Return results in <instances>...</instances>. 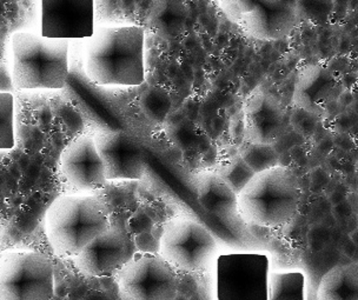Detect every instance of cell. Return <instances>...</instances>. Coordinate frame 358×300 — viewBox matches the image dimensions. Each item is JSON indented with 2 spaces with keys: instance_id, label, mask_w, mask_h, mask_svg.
Returning <instances> with one entry per match:
<instances>
[{
  "instance_id": "21",
  "label": "cell",
  "mask_w": 358,
  "mask_h": 300,
  "mask_svg": "<svg viewBox=\"0 0 358 300\" xmlns=\"http://www.w3.org/2000/svg\"><path fill=\"white\" fill-rule=\"evenodd\" d=\"M15 99L11 92H0V150L15 148Z\"/></svg>"
},
{
  "instance_id": "31",
  "label": "cell",
  "mask_w": 358,
  "mask_h": 300,
  "mask_svg": "<svg viewBox=\"0 0 358 300\" xmlns=\"http://www.w3.org/2000/svg\"><path fill=\"white\" fill-rule=\"evenodd\" d=\"M175 300H189V299H187V298H185V297L182 296V294H179V293H178V296L176 297Z\"/></svg>"
},
{
  "instance_id": "7",
  "label": "cell",
  "mask_w": 358,
  "mask_h": 300,
  "mask_svg": "<svg viewBox=\"0 0 358 300\" xmlns=\"http://www.w3.org/2000/svg\"><path fill=\"white\" fill-rule=\"evenodd\" d=\"M55 266L36 251H8L0 256V300H53Z\"/></svg>"
},
{
  "instance_id": "2",
  "label": "cell",
  "mask_w": 358,
  "mask_h": 300,
  "mask_svg": "<svg viewBox=\"0 0 358 300\" xmlns=\"http://www.w3.org/2000/svg\"><path fill=\"white\" fill-rule=\"evenodd\" d=\"M103 200L90 193L64 194L45 213V234L53 252L73 258L111 227Z\"/></svg>"
},
{
  "instance_id": "32",
  "label": "cell",
  "mask_w": 358,
  "mask_h": 300,
  "mask_svg": "<svg viewBox=\"0 0 358 300\" xmlns=\"http://www.w3.org/2000/svg\"><path fill=\"white\" fill-rule=\"evenodd\" d=\"M357 264H358V262H357Z\"/></svg>"
},
{
  "instance_id": "20",
  "label": "cell",
  "mask_w": 358,
  "mask_h": 300,
  "mask_svg": "<svg viewBox=\"0 0 358 300\" xmlns=\"http://www.w3.org/2000/svg\"><path fill=\"white\" fill-rule=\"evenodd\" d=\"M216 172L234 190L236 194H238L256 174L238 152L227 157V159L223 160L220 166L217 167Z\"/></svg>"
},
{
  "instance_id": "19",
  "label": "cell",
  "mask_w": 358,
  "mask_h": 300,
  "mask_svg": "<svg viewBox=\"0 0 358 300\" xmlns=\"http://www.w3.org/2000/svg\"><path fill=\"white\" fill-rule=\"evenodd\" d=\"M238 153L255 173H259L280 165V155L271 144H255L249 141H242Z\"/></svg>"
},
{
  "instance_id": "9",
  "label": "cell",
  "mask_w": 358,
  "mask_h": 300,
  "mask_svg": "<svg viewBox=\"0 0 358 300\" xmlns=\"http://www.w3.org/2000/svg\"><path fill=\"white\" fill-rule=\"evenodd\" d=\"M268 276L266 255H222L217 259V300H268Z\"/></svg>"
},
{
  "instance_id": "8",
  "label": "cell",
  "mask_w": 358,
  "mask_h": 300,
  "mask_svg": "<svg viewBox=\"0 0 358 300\" xmlns=\"http://www.w3.org/2000/svg\"><path fill=\"white\" fill-rule=\"evenodd\" d=\"M116 276L122 300H175L178 296L177 271L159 255L136 252Z\"/></svg>"
},
{
  "instance_id": "11",
  "label": "cell",
  "mask_w": 358,
  "mask_h": 300,
  "mask_svg": "<svg viewBox=\"0 0 358 300\" xmlns=\"http://www.w3.org/2000/svg\"><path fill=\"white\" fill-rule=\"evenodd\" d=\"M60 171L64 179L79 193H91L108 185L104 164L94 138L80 134L64 148L60 155Z\"/></svg>"
},
{
  "instance_id": "29",
  "label": "cell",
  "mask_w": 358,
  "mask_h": 300,
  "mask_svg": "<svg viewBox=\"0 0 358 300\" xmlns=\"http://www.w3.org/2000/svg\"><path fill=\"white\" fill-rule=\"evenodd\" d=\"M348 203L350 204L352 212L355 215H358V194L357 193L351 192L347 196Z\"/></svg>"
},
{
  "instance_id": "13",
  "label": "cell",
  "mask_w": 358,
  "mask_h": 300,
  "mask_svg": "<svg viewBox=\"0 0 358 300\" xmlns=\"http://www.w3.org/2000/svg\"><path fill=\"white\" fill-rule=\"evenodd\" d=\"M94 30V0H41V36L89 39Z\"/></svg>"
},
{
  "instance_id": "23",
  "label": "cell",
  "mask_w": 358,
  "mask_h": 300,
  "mask_svg": "<svg viewBox=\"0 0 358 300\" xmlns=\"http://www.w3.org/2000/svg\"><path fill=\"white\" fill-rule=\"evenodd\" d=\"M155 222L144 210L134 212L127 222V231L131 236H137L144 232H152L155 230Z\"/></svg>"
},
{
  "instance_id": "22",
  "label": "cell",
  "mask_w": 358,
  "mask_h": 300,
  "mask_svg": "<svg viewBox=\"0 0 358 300\" xmlns=\"http://www.w3.org/2000/svg\"><path fill=\"white\" fill-rule=\"evenodd\" d=\"M170 105L166 93L162 92L159 89H149L143 96V111L152 122H163L168 115Z\"/></svg>"
},
{
  "instance_id": "18",
  "label": "cell",
  "mask_w": 358,
  "mask_h": 300,
  "mask_svg": "<svg viewBox=\"0 0 358 300\" xmlns=\"http://www.w3.org/2000/svg\"><path fill=\"white\" fill-rule=\"evenodd\" d=\"M306 277L302 272L268 276V300H306Z\"/></svg>"
},
{
  "instance_id": "4",
  "label": "cell",
  "mask_w": 358,
  "mask_h": 300,
  "mask_svg": "<svg viewBox=\"0 0 358 300\" xmlns=\"http://www.w3.org/2000/svg\"><path fill=\"white\" fill-rule=\"evenodd\" d=\"M69 41L17 32L12 37L13 86L63 89L69 76Z\"/></svg>"
},
{
  "instance_id": "16",
  "label": "cell",
  "mask_w": 358,
  "mask_h": 300,
  "mask_svg": "<svg viewBox=\"0 0 358 300\" xmlns=\"http://www.w3.org/2000/svg\"><path fill=\"white\" fill-rule=\"evenodd\" d=\"M194 179L201 208L223 218L238 215L237 194L216 171H201Z\"/></svg>"
},
{
  "instance_id": "12",
  "label": "cell",
  "mask_w": 358,
  "mask_h": 300,
  "mask_svg": "<svg viewBox=\"0 0 358 300\" xmlns=\"http://www.w3.org/2000/svg\"><path fill=\"white\" fill-rule=\"evenodd\" d=\"M130 253L129 232L112 224L72 259L79 273L89 278H103L117 274L134 256Z\"/></svg>"
},
{
  "instance_id": "28",
  "label": "cell",
  "mask_w": 358,
  "mask_h": 300,
  "mask_svg": "<svg viewBox=\"0 0 358 300\" xmlns=\"http://www.w3.org/2000/svg\"><path fill=\"white\" fill-rule=\"evenodd\" d=\"M357 251V246L354 244V241H351V239H349V241L344 243L343 253L345 256L349 257V258H354V257L356 256Z\"/></svg>"
},
{
  "instance_id": "5",
  "label": "cell",
  "mask_w": 358,
  "mask_h": 300,
  "mask_svg": "<svg viewBox=\"0 0 358 300\" xmlns=\"http://www.w3.org/2000/svg\"><path fill=\"white\" fill-rule=\"evenodd\" d=\"M230 22L256 41L289 37L302 17L299 0H220Z\"/></svg>"
},
{
  "instance_id": "24",
  "label": "cell",
  "mask_w": 358,
  "mask_h": 300,
  "mask_svg": "<svg viewBox=\"0 0 358 300\" xmlns=\"http://www.w3.org/2000/svg\"><path fill=\"white\" fill-rule=\"evenodd\" d=\"M137 252L144 255H159V238L153 232H144L132 237Z\"/></svg>"
},
{
  "instance_id": "26",
  "label": "cell",
  "mask_w": 358,
  "mask_h": 300,
  "mask_svg": "<svg viewBox=\"0 0 358 300\" xmlns=\"http://www.w3.org/2000/svg\"><path fill=\"white\" fill-rule=\"evenodd\" d=\"M331 215L338 222V220H348V219L350 218L351 215H354V212H352L350 204L345 199L338 203V204L332 206Z\"/></svg>"
},
{
  "instance_id": "25",
  "label": "cell",
  "mask_w": 358,
  "mask_h": 300,
  "mask_svg": "<svg viewBox=\"0 0 358 300\" xmlns=\"http://www.w3.org/2000/svg\"><path fill=\"white\" fill-rule=\"evenodd\" d=\"M329 241H330V231L323 224H318L310 229L308 241L313 252L322 251L328 245Z\"/></svg>"
},
{
  "instance_id": "6",
  "label": "cell",
  "mask_w": 358,
  "mask_h": 300,
  "mask_svg": "<svg viewBox=\"0 0 358 300\" xmlns=\"http://www.w3.org/2000/svg\"><path fill=\"white\" fill-rule=\"evenodd\" d=\"M218 245L203 224L189 217L165 222L159 236V256L177 272L196 273L209 266Z\"/></svg>"
},
{
  "instance_id": "15",
  "label": "cell",
  "mask_w": 358,
  "mask_h": 300,
  "mask_svg": "<svg viewBox=\"0 0 358 300\" xmlns=\"http://www.w3.org/2000/svg\"><path fill=\"white\" fill-rule=\"evenodd\" d=\"M337 85L338 79L330 67L320 63L304 65L296 79L294 103L309 115H323Z\"/></svg>"
},
{
  "instance_id": "1",
  "label": "cell",
  "mask_w": 358,
  "mask_h": 300,
  "mask_svg": "<svg viewBox=\"0 0 358 300\" xmlns=\"http://www.w3.org/2000/svg\"><path fill=\"white\" fill-rule=\"evenodd\" d=\"M145 32L141 27L105 25L86 43L87 78L99 86H139L145 82Z\"/></svg>"
},
{
  "instance_id": "27",
  "label": "cell",
  "mask_w": 358,
  "mask_h": 300,
  "mask_svg": "<svg viewBox=\"0 0 358 300\" xmlns=\"http://www.w3.org/2000/svg\"><path fill=\"white\" fill-rule=\"evenodd\" d=\"M13 79L12 74L8 73L5 65H0V92H10L13 89Z\"/></svg>"
},
{
  "instance_id": "3",
  "label": "cell",
  "mask_w": 358,
  "mask_h": 300,
  "mask_svg": "<svg viewBox=\"0 0 358 300\" xmlns=\"http://www.w3.org/2000/svg\"><path fill=\"white\" fill-rule=\"evenodd\" d=\"M302 190L289 167L278 166L256 173L237 194L243 222L263 229L283 227L299 211Z\"/></svg>"
},
{
  "instance_id": "10",
  "label": "cell",
  "mask_w": 358,
  "mask_h": 300,
  "mask_svg": "<svg viewBox=\"0 0 358 300\" xmlns=\"http://www.w3.org/2000/svg\"><path fill=\"white\" fill-rule=\"evenodd\" d=\"M94 138L108 183L139 182L145 177V153L130 134L122 130H101Z\"/></svg>"
},
{
  "instance_id": "30",
  "label": "cell",
  "mask_w": 358,
  "mask_h": 300,
  "mask_svg": "<svg viewBox=\"0 0 358 300\" xmlns=\"http://www.w3.org/2000/svg\"><path fill=\"white\" fill-rule=\"evenodd\" d=\"M350 239L354 241V244L358 248V227L350 234Z\"/></svg>"
},
{
  "instance_id": "17",
  "label": "cell",
  "mask_w": 358,
  "mask_h": 300,
  "mask_svg": "<svg viewBox=\"0 0 358 300\" xmlns=\"http://www.w3.org/2000/svg\"><path fill=\"white\" fill-rule=\"evenodd\" d=\"M317 300H358V264L338 265L322 277Z\"/></svg>"
},
{
  "instance_id": "14",
  "label": "cell",
  "mask_w": 358,
  "mask_h": 300,
  "mask_svg": "<svg viewBox=\"0 0 358 300\" xmlns=\"http://www.w3.org/2000/svg\"><path fill=\"white\" fill-rule=\"evenodd\" d=\"M243 141L273 145L283 136L287 119L282 105L275 97L258 86L244 104Z\"/></svg>"
}]
</instances>
